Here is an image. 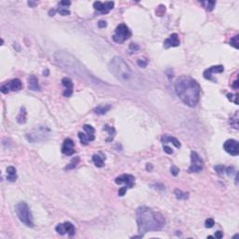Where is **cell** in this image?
Masks as SVG:
<instances>
[{
    "instance_id": "6da1fadb",
    "label": "cell",
    "mask_w": 239,
    "mask_h": 239,
    "mask_svg": "<svg viewBox=\"0 0 239 239\" xmlns=\"http://www.w3.org/2000/svg\"><path fill=\"white\" fill-rule=\"evenodd\" d=\"M136 222L138 233L141 235L151 231H160L165 224V217L148 207H140L136 209Z\"/></svg>"
},
{
    "instance_id": "7a4b0ae2",
    "label": "cell",
    "mask_w": 239,
    "mask_h": 239,
    "mask_svg": "<svg viewBox=\"0 0 239 239\" xmlns=\"http://www.w3.org/2000/svg\"><path fill=\"white\" fill-rule=\"evenodd\" d=\"M175 90L181 101L191 107H195L200 99V86L196 81L188 76L179 77L175 83Z\"/></svg>"
},
{
    "instance_id": "3957f363",
    "label": "cell",
    "mask_w": 239,
    "mask_h": 239,
    "mask_svg": "<svg viewBox=\"0 0 239 239\" xmlns=\"http://www.w3.org/2000/svg\"><path fill=\"white\" fill-rule=\"evenodd\" d=\"M54 58L56 63L67 72L83 79L89 78L90 82L94 78L90 73L87 72L86 68L78 62V60L71 54L65 51H57L54 54Z\"/></svg>"
},
{
    "instance_id": "277c9868",
    "label": "cell",
    "mask_w": 239,
    "mask_h": 239,
    "mask_svg": "<svg viewBox=\"0 0 239 239\" xmlns=\"http://www.w3.org/2000/svg\"><path fill=\"white\" fill-rule=\"evenodd\" d=\"M108 69L118 81L122 82L123 83L129 84L134 81L135 74L126 62L121 57H113L108 64Z\"/></svg>"
},
{
    "instance_id": "5b68a950",
    "label": "cell",
    "mask_w": 239,
    "mask_h": 239,
    "mask_svg": "<svg viewBox=\"0 0 239 239\" xmlns=\"http://www.w3.org/2000/svg\"><path fill=\"white\" fill-rule=\"evenodd\" d=\"M50 136H51V129L44 125L36 126L26 135L27 140L31 143H36V142L47 140Z\"/></svg>"
},
{
    "instance_id": "8992f818",
    "label": "cell",
    "mask_w": 239,
    "mask_h": 239,
    "mask_svg": "<svg viewBox=\"0 0 239 239\" xmlns=\"http://www.w3.org/2000/svg\"><path fill=\"white\" fill-rule=\"evenodd\" d=\"M16 214L24 224H25L28 227H34V220L33 216L30 211V208L28 205L25 202H20L15 207Z\"/></svg>"
},
{
    "instance_id": "52a82bcc",
    "label": "cell",
    "mask_w": 239,
    "mask_h": 239,
    "mask_svg": "<svg viewBox=\"0 0 239 239\" xmlns=\"http://www.w3.org/2000/svg\"><path fill=\"white\" fill-rule=\"evenodd\" d=\"M131 35V31L129 30L127 25L124 24H121L115 29V34L113 35L112 39L116 43L121 44L126 41L128 38H130Z\"/></svg>"
},
{
    "instance_id": "ba28073f",
    "label": "cell",
    "mask_w": 239,
    "mask_h": 239,
    "mask_svg": "<svg viewBox=\"0 0 239 239\" xmlns=\"http://www.w3.org/2000/svg\"><path fill=\"white\" fill-rule=\"evenodd\" d=\"M204 169V161L196 151L191 153V166L189 168L190 173H199Z\"/></svg>"
},
{
    "instance_id": "9c48e42d",
    "label": "cell",
    "mask_w": 239,
    "mask_h": 239,
    "mask_svg": "<svg viewBox=\"0 0 239 239\" xmlns=\"http://www.w3.org/2000/svg\"><path fill=\"white\" fill-rule=\"evenodd\" d=\"M23 88V83L19 78H14L12 81L9 82L5 85H2L0 90L3 93H8L9 91H20Z\"/></svg>"
},
{
    "instance_id": "30bf717a",
    "label": "cell",
    "mask_w": 239,
    "mask_h": 239,
    "mask_svg": "<svg viewBox=\"0 0 239 239\" xmlns=\"http://www.w3.org/2000/svg\"><path fill=\"white\" fill-rule=\"evenodd\" d=\"M224 150L233 156H237L239 154V145L234 139H228L223 144Z\"/></svg>"
},
{
    "instance_id": "8fae6325",
    "label": "cell",
    "mask_w": 239,
    "mask_h": 239,
    "mask_svg": "<svg viewBox=\"0 0 239 239\" xmlns=\"http://www.w3.org/2000/svg\"><path fill=\"white\" fill-rule=\"evenodd\" d=\"M135 178L134 176L132 175H128V174H123L122 176H120L118 177H116L115 179V182L118 185H121V184H125L126 188H133L134 184H135Z\"/></svg>"
},
{
    "instance_id": "7c38bea8",
    "label": "cell",
    "mask_w": 239,
    "mask_h": 239,
    "mask_svg": "<svg viewBox=\"0 0 239 239\" xmlns=\"http://www.w3.org/2000/svg\"><path fill=\"white\" fill-rule=\"evenodd\" d=\"M55 230L59 234H62V235L68 233L70 236H72L75 233V227L71 222L60 223L55 227Z\"/></svg>"
},
{
    "instance_id": "4fadbf2b",
    "label": "cell",
    "mask_w": 239,
    "mask_h": 239,
    "mask_svg": "<svg viewBox=\"0 0 239 239\" xmlns=\"http://www.w3.org/2000/svg\"><path fill=\"white\" fill-rule=\"evenodd\" d=\"M114 7V2H105L102 3L100 1H96L93 3V8L95 10L101 12L103 14L108 13Z\"/></svg>"
},
{
    "instance_id": "5bb4252c",
    "label": "cell",
    "mask_w": 239,
    "mask_h": 239,
    "mask_svg": "<svg viewBox=\"0 0 239 239\" xmlns=\"http://www.w3.org/2000/svg\"><path fill=\"white\" fill-rule=\"evenodd\" d=\"M75 144L74 141L70 138H66L62 146V152L67 156H71L75 153Z\"/></svg>"
},
{
    "instance_id": "9a60e30c",
    "label": "cell",
    "mask_w": 239,
    "mask_h": 239,
    "mask_svg": "<svg viewBox=\"0 0 239 239\" xmlns=\"http://www.w3.org/2000/svg\"><path fill=\"white\" fill-rule=\"evenodd\" d=\"M179 45H180V41H179L177 34H172L164 42V47L165 49H169L172 47H178Z\"/></svg>"
},
{
    "instance_id": "2e32d148",
    "label": "cell",
    "mask_w": 239,
    "mask_h": 239,
    "mask_svg": "<svg viewBox=\"0 0 239 239\" xmlns=\"http://www.w3.org/2000/svg\"><path fill=\"white\" fill-rule=\"evenodd\" d=\"M223 72V66H211L209 68H207V70H205L204 72V77L207 79H209V81H214L212 78V74L213 73H222Z\"/></svg>"
},
{
    "instance_id": "e0dca14e",
    "label": "cell",
    "mask_w": 239,
    "mask_h": 239,
    "mask_svg": "<svg viewBox=\"0 0 239 239\" xmlns=\"http://www.w3.org/2000/svg\"><path fill=\"white\" fill-rule=\"evenodd\" d=\"M62 83H63V85H64L65 88H66V90H65V92H64L63 94H64L66 97L71 96L72 93H73V82H72V81H71L69 78H64L62 79Z\"/></svg>"
},
{
    "instance_id": "ac0fdd59",
    "label": "cell",
    "mask_w": 239,
    "mask_h": 239,
    "mask_svg": "<svg viewBox=\"0 0 239 239\" xmlns=\"http://www.w3.org/2000/svg\"><path fill=\"white\" fill-rule=\"evenodd\" d=\"M28 88L31 91H40V85L38 83V79L36 76L31 75L28 78Z\"/></svg>"
},
{
    "instance_id": "d6986e66",
    "label": "cell",
    "mask_w": 239,
    "mask_h": 239,
    "mask_svg": "<svg viewBox=\"0 0 239 239\" xmlns=\"http://www.w3.org/2000/svg\"><path fill=\"white\" fill-rule=\"evenodd\" d=\"M162 142L165 144V143H172L176 148L179 149L180 148V143H179V141L177 140V139L176 137H173V136H169V135H164L162 137Z\"/></svg>"
},
{
    "instance_id": "ffe728a7",
    "label": "cell",
    "mask_w": 239,
    "mask_h": 239,
    "mask_svg": "<svg viewBox=\"0 0 239 239\" xmlns=\"http://www.w3.org/2000/svg\"><path fill=\"white\" fill-rule=\"evenodd\" d=\"M26 116H27V112L25 107H22L21 109H20V112L17 116V123L20 124H23L26 123Z\"/></svg>"
},
{
    "instance_id": "44dd1931",
    "label": "cell",
    "mask_w": 239,
    "mask_h": 239,
    "mask_svg": "<svg viewBox=\"0 0 239 239\" xmlns=\"http://www.w3.org/2000/svg\"><path fill=\"white\" fill-rule=\"evenodd\" d=\"M7 172H8V176L7 179L9 181L14 182L17 179V175H16V168L13 166H9L7 168Z\"/></svg>"
},
{
    "instance_id": "7402d4cb",
    "label": "cell",
    "mask_w": 239,
    "mask_h": 239,
    "mask_svg": "<svg viewBox=\"0 0 239 239\" xmlns=\"http://www.w3.org/2000/svg\"><path fill=\"white\" fill-rule=\"evenodd\" d=\"M111 109L110 105H100L94 108V112L98 115H104Z\"/></svg>"
},
{
    "instance_id": "603a6c76",
    "label": "cell",
    "mask_w": 239,
    "mask_h": 239,
    "mask_svg": "<svg viewBox=\"0 0 239 239\" xmlns=\"http://www.w3.org/2000/svg\"><path fill=\"white\" fill-rule=\"evenodd\" d=\"M104 130L108 133V138H107V141H108V142H111V141L113 140L114 136H115V133H116V132H115V129H114L112 126H109V125L106 124V125L104 126Z\"/></svg>"
},
{
    "instance_id": "cb8c5ba5",
    "label": "cell",
    "mask_w": 239,
    "mask_h": 239,
    "mask_svg": "<svg viewBox=\"0 0 239 239\" xmlns=\"http://www.w3.org/2000/svg\"><path fill=\"white\" fill-rule=\"evenodd\" d=\"M83 129L85 131V134L90 137L91 141L94 140V129H93V127L91 126V125L85 124V125H83Z\"/></svg>"
},
{
    "instance_id": "d4e9b609",
    "label": "cell",
    "mask_w": 239,
    "mask_h": 239,
    "mask_svg": "<svg viewBox=\"0 0 239 239\" xmlns=\"http://www.w3.org/2000/svg\"><path fill=\"white\" fill-rule=\"evenodd\" d=\"M93 162L97 167H103L104 166V160L103 158L100 157L98 154H94L93 156Z\"/></svg>"
},
{
    "instance_id": "484cf974",
    "label": "cell",
    "mask_w": 239,
    "mask_h": 239,
    "mask_svg": "<svg viewBox=\"0 0 239 239\" xmlns=\"http://www.w3.org/2000/svg\"><path fill=\"white\" fill-rule=\"evenodd\" d=\"M78 138H79V140H81V143L82 144V145H84V146H86V145H88V143L91 141L90 140V137L85 134V133H78Z\"/></svg>"
},
{
    "instance_id": "4316f807",
    "label": "cell",
    "mask_w": 239,
    "mask_h": 239,
    "mask_svg": "<svg viewBox=\"0 0 239 239\" xmlns=\"http://www.w3.org/2000/svg\"><path fill=\"white\" fill-rule=\"evenodd\" d=\"M202 5L204 6V8H206L207 10H213L214 8H215V5H216V2L215 1H203L202 2Z\"/></svg>"
},
{
    "instance_id": "83f0119b",
    "label": "cell",
    "mask_w": 239,
    "mask_h": 239,
    "mask_svg": "<svg viewBox=\"0 0 239 239\" xmlns=\"http://www.w3.org/2000/svg\"><path fill=\"white\" fill-rule=\"evenodd\" d=\"M175 194H176V197L177 198V199H187L188 198V193H186V192H182V191H180V190H178V189H176V190H175Z\"/></svg>"
},
{
    "instance_id": "f1b7e54d",
    "label": "cell",
    "mask_w": 239,
    "mask_h": 239,
    "mask_svg": "<svg viewBox=\"0 0 239 239\" xmlns=\"http://www.w3.org/2000/svg\"><path fill=\"white\" fill-rule=\"evenodd\" d=\"M231 125L233 128L238 129V111H236L235 114L232 117V119H231Z\"/></svg>"
},
{
    "instance_id": "f546056e",
    "label": "cell",
    "mask_w": 239,
    "mask_h": 239,
    "mask_svg": "<svg viewBox=\"0 0 239 239\" xmlns=\"http://www.w3.org/2000/svg\"><path fill=\"white\" fill-rule=\"evenodd\" d=\"M230 44L234 47L235 49H239V42H238V35L234 36L233 37L231 38V41H230Z\"/></svg>"
},
{
    "instance_id": "4dcf8cb0",
    "label": "cell",
    "mask_w": 239,
    "mask_h": 239,
    "mask_svg": "<svg viewBox=\"0 0 239 239\" xmlns=\"http://www.w3.org/2000/svg\"><path fill=\"white\" fill-rule=\"evenodd\" d=\"M79 162V158H74L73 160L71 161V163L66 167V169H73V168H75L76 166H77V165H78V163Z\"/></svg>"
},
{
    "instance_id": "1f68e13d",
    "label": "cell",
    "mask_w": 239,
    "mask_h": 239,
    "mask_svg": "<svg viewBox=\"0 0 239 239\" xmlns=\"http://www.w3.org/2000/svg\"><path fill=\"white\" fill-rule=\"evenodd\" d=\"M238 95L237 94H232V93H228L227 94V97H228V99L230 101H232V102H233L235 105H237L238 104V102H237V97Z\"/></svg>"
},
{
    "instance_id": "d6a6232c",
    "label": "cell",
    "mask_w": 239,
    "mask_h": 239,
    "mask_svg": "<svg viewBox=\"0 0 239 239\" xmlns=\"http://www.w3.org/2000/svg\"><path fill=\"white\" fill-rule=\"evenodd\" d=\"M214 224H215V222H214V220L213 218H207L206 220V222H205V226L207 227V228H212L213 226H214Z\"/></svg>"
},
{
    "instance_id": "836d02e7",
    "label": "cell",
    "mask_w": 239,
    "mask_h": 239,
    "mask_svg": "<svg viewBox=\"0 0 239 239\" xmlns=\"http://www.w3.org/2000/svg\"><path fill=\"white\" fill-rule=\"evenodd\" d=\"M215 170H216V172H217L218 174H220V175L224 174V173H225V166H224V165H217V166H215Z\"/></svg>"
},
{
    "instance_id": "e575fe53",
    "label": "cell",
    "mask_w": 239,
    "mask_h": 239,
    "mask_svg": "<svg viewBox=\"0 0 239 239\" xmlns=\"http://www.w3.org/2000/svg\"><path fill=\"white\" fill-rule=\"evenodd\" d=\"M137 65L140 66V67H146L147 66V65H148V62H147V60H144V59H139V60H137Z\"/></svg>"
},
{
    "instance_id": "d590c367",
    "label": "cell",
    "mask_w": 239,
    "mask_h": 239,
    "mask_svg": "<svg viewBox=\"0 0 239 239\" xmlns=\"http://www.w3.org/2000/svg\"><path fill=\"white\" fill-rule=\"evenodd\" d=\"M57 11H58L60 14H61V15H63V16H66V15H69V14H70V11H69L68 9H64V8L59 9Z\"/></svg>"
},
{
    "instance_id": "8d00e7d4",
    "label": "cell",
    "mask_w": 239,
    "mask_h": 239,
    "mask_svg": "<svg viewBox=\"0 0 239 239\" xmlns=\"http://www.w3.org/2000/svg\"><path fill=\"white\" fill-rule=\"evenodd\" d=\"M178 172H179V169H178L176 165H172V166H171V174H172L173 176H177Z\"/></svg>"
},
{
    "instance_id": "74e56055",
    "label": "cell",
    "mask_w": 239,
    "mask_h": 239,
    "mask_svg": "<svg viewBox=\"0 0 239 239\" xmlns=\"http://www.w3.org/2000/svg\"><path fill=\"white\" fill-rule=\"evenodd\" d=\"M233 172H234V168H233V167H231V166L225 167V173H226L227 175L231 176V175L233 174Z\"/></svg>"
},
{
    "instance_id": "f35d334b",
    "label": "cell",
    "mask_w": 239,
    "mask_h": 239,
    "mask_svg": "<svg viewBox=\"0 0 239 239\" xmlns=\"http://www.w3.org/2000/svg\"><path fill=\"white\" fill-rule=\"evenodd\" d=\"M126 191H127V188L124 186V187H123V188H121V189L119 190V192H118V193H119L120 196H123V195L126 193Z\"/></svg>"
},
{
    "instance_id": "ab89813d",
    "label": "cell",
    "mask_w": 239,
    "mask_h": 239,
    "mask_svg": "<svg viewBox=\"0 0 239 239\" xmlns=\"http://www.w3.org/2000/svg\"><path fill=\"white\" fill-rule=\"evenodd\" d=\"M130 49H131L132 51H138V50H139V47H138L137 44L131 43V44H130Z\"/></svg>"
},
{
    "instance_id": "60d3db41",
    "label": "cell",
    "mask_w": 239,
    "mask_h": 239,
    "mask_svg": "<svg viewBox=\"0 0 239 239\" xmlns=\"http://www.w3.org/2000/svg\"><path fill=\"white\" fill-rule=\"evenodd\" d=\"M222 236H223V233H222V232H221V231H218V232L215 233V237H217L218 239L222 238Z\"/></svg>"
},
{
    "instance_id": "b9f144b4",
    "label": "cell",
    "mask_w": 239,
    "mask_h": 239,
    "mask_svg": "<svg viewBox=\"0 0 239 239\" xmlns=\"http://www.w3.org/2000/svg\"><path fill=\"white\" fill-rule=\"evenodd\" d=\"M164 150H165L166 153H168V154H172V153H173V150H171V148H169L168 146H165V147H164Z\"/></svg>"
},
{
    "instance_id": "7bdbcfd3",
    "label": "cell",
    "mask_w": 239,
    "mask_h": 239,
    "mask_svg": "<svg viewBox=\"0 0 239 239\" xmlns=\"http://www.w3.org/2000/svg\"><path fill=\"white\" fill-rule=\"evenodd\" d=\"M98 26L100 27V28L106 27V26H107V22H105V21H100V22L98 23Z\"/></svg>"
},
{
    "instance_id": "ee69618b",
    "label": "cell",
    "mask_w": 239,
    "mask_h": 239,
    "mask_svg": "<svg viewBox=\"0 0 239 239\" xmlns=\"http://www.w3.org/2000/svg\"><path fill=\"white\" fill-rule=\"evenodd\" d=\"M71 4V2L70 1H61L60 2V5H62V6H69Z\"/></svg>"
},
{
    "instance_id": "f6af8a7d",
    "label": "cell",
    "mask_w": 239,
    "mask_h": 239,
    "mask_svg": "<svg viewBox=\"0 0 239 239\" xmlns=\"http://www.w3.org/2000/svg\"><path fill=\"white\" fill-rule=\"evenodd\" d=\"M232 87L233 88V89H235V90H237L238 89V82L237 81H235L233 83V85H232Z\"/></svg>"
},
{
    "instance_id": "bcb514c9",
    "label": "cell",
    "mask_w": 239,
    "mask_h": 239,
    "mask_svg": "<svg viewBox=\"0 0 239 239\" xmlns=\"http://www.w3.org/2000/svg\"><path fill=\"white\" fill-rule=\"evenodd\" d=\"M28 5L31 6V7H35V6L36 5V2H33V1H28Z\"/></svg>"
},
{
    "instance_id": "7dc6e473",
    "label": "cell",
    "mask_w": 239,
    "mask_h": 239,
    "mask_svg": "<svg viewBox=\"0 0 239 239\" xmlns=\"http://www.w3.org/2000/svg\"><path fill=\"white\" fill-rule=\"evenodd\" d=\"M55 12H56V10H54V9H51L50 12H49V14H50V16H54Z\"/></svg>"
},
{
    "instance_id": "c3c4849f",
    "label": "cell",
    "mask_w": 239,
    "mask_h": 239,
    "mask_svg": "<svg viewBox=\"0 0 239 239\" xmlns=\"http://www.w3.org/2000/svg\"><path fill=\"white\" fill-rule=\"evenodd\" d=\"M152 169V165H150V164H148L147 165V170H151Z\"/></svg>"
}]
</instances>
